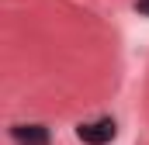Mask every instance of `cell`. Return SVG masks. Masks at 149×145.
<instances>
[{"label":"cell","mask_w":149,"mask_h":145,"mask_svg":"<svg viewBox=\"0 0 149 145\" xmlns=\"http://www.w3.org/2000/svg\"><path fill=\"white\" fill-rule=\"evenodd\" d=\"M118 135L114 117H97V121H80L76 124V138L83 145H111Z\"/></svg>","instance_id":"cell-1"},{"label":"cell","mask_w":149,"mask_h":145,"mask_svg":"<svg viewBox=\"0 0 149 145\" xmlns=\"http://www.w3.org/2000/svg\"><path fill=\"white\" fill-rule=\"evenodd\" d=\"M10 138L17 145H52L45 124H10Z\"/></svg>","instance_id":"cell-2"},{"label":"cell","mask_w":149,"mask_h":145,"mask_svg":"<svg viewBox=\"0 0 149 145\" xmlns=\"http://www.w3.org/2000/svg\"><path fill=\"white\" fill-rule=\"evenodd\" d=\"M135 10H139L142 17H149V0H135Z\"/></svg>","instance_id":"cell-3"}]
</instances>
